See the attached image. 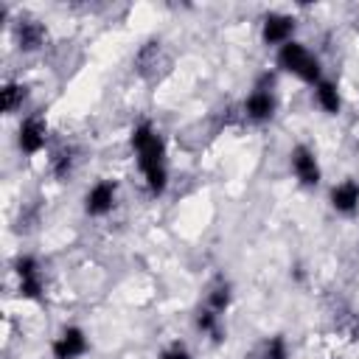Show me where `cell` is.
<instances>
[{
    "label": "cell",
    "instance_id": "cell-1",
    "mask_svg": "<svg viewBox=\"0 0 359 359\" xmlns=\"http://www.w3.org/2000/svg\"><path fill=\"white\" fill-rule=\"evenodd\" d=\"M129 146L135 151L137 168L143 174L146 191L151 196H163L168 188V165H165V140L163 135L154 129L151 121H140L135 123L132 135H129Z\"/></svg>",
    "mask_w": 359,
    "mask_h": 359
},
{
    "label": "cell",
    "instance_id": "cell-2",
    "mask_svg": "<svg viewBox=\"0 0 359 359\" xmlns=\"http://www.w3.org/2000/svg\"><path fill=\"white\" fill-rule=\"evenodd\" d=\"M278 67L286 70V73H292V76L300 79L303 84H311V87H314L317 81H323L320 56H317L309 45H303V42H297V39L286 42L283 48H278Z\"/></svg>",
    "mask_w": 359,
    "mask_h": 359
},
{
    "label": "cell",
    "instance_id": "cell-3",
    "mask_svg": "<svg viewBox=\"0 0 359 359\" xmlns=\"http://www.w3.org/2000/svg\"><path fill=\"white\" fill-rule=\"evenodd\" d=\"M241 112L250 123H269L278 112V98H275V90H272V79L264 76V81H258L250 95L244 98L241 104Z\"/></svg>",
    "mask_w": 359,
    "mask_h": 359
},
{
    "label": "cell",
    "instance_id": "cell-4",
    "mask_svg": "<svg viewBox=\"0 0 359 359\" xmlns=\"http://www.w3.org/2000/svg\"><path fill=\"white\" fill-rule=\"evenodd\" d=\"M48 140H50V129H48V121H45L39 112L25 115V118L20 121V126H17V149H20L22 154L34 157V154L45 151Z\"/></svg>",
    "mask_w": 359,
    "mask_h": 359
},
{
    "label": "cell",
    "instance_id": "cell-5",
    "mask_svg": "<svg viewBox=\"0 0 359 359\" xmlns=\"http://www.w3.org/2000/svg\"><path fill=\"white\" fill-rule=\"evenodd\" d=\"M132 67H135V73H137L140 79H146V81L160 79V73L168 67L165 45H163L160 39H146V42L137 48V53H135V59H132Z\"/></svg>",
    "mask_w": 359,
    "mask_h": 359
},
{
    "label": "cell",
    "instance_id": "cell-6",
    "mask_svg": "<svg viewBox=\"0 0 359 359\" xmlns=\"http://www.w3.org/2000/svg\"><path fill=\"white\" fill-rule=\"evenodd\" d=\"M289 168H292L294 180H297L303 188H317L320 180H323L320 160H317V154H314V149H311L309 143L292 146V151H289Z\"/></svg>",
    "mask_w": 359,
    "mask_h": 359
},
{
    "label": "cell",
    "instance_id": "cell-7",
    "mask_svg": "<svg viewBox=\"0 0 359 359\" xmlns=\"http://www.w3.org/2000/svg\"><path fill=\"white\" fill-rule=\"evenodd\" d=\"M294 17L283 14V11H269L261 17V42L266 48H283L286 42L294 39Z\"/></svg>",
    "mask_w": 359,
    "mask_h": 359
},
{
    "label": "cell",
    "instance_id": "cell-8",
    "mask_svg": "<svg viewBox=\"0 0 359 359\" xmlns=\"http://www.w3.org/2000/svg\"><path fill=\"white\" fill-rule=\"evenodd\" d=\"M14 275L20 283V294L28 300H39L45 292V275H42V264L34 255H17L14 261Z\"/></svg>",
    "mask_w": 359,
    "mask_h": 359
},
{
    "label": "cell",
    "instance_id": "cell-9",
    "mask_svg": "<svg viewBox=\"0 0 359 359\" xmlns=\"http://www.w3.org/2000/svg\"><path fill=\"white\" fill-rule=\"evenodd\" d=\"M11 34H14V42H17V48H20L22 53H34V50H39V48L48 42V28H45V22L36 20V17H31V14L17 17L14 25H11Z\"/></svg>",
    "mask_w": 359,
    "mask_h": 359
},
{
    "label": "cell",
    "instance_id": "cell-10",
    "mask_svg": "<svg viewBox=\"0 0 359 359\" xmlns=\"http://www.w3.org/2000/svg\"><path fill=\"white\" fill-rule=\"evenodd\" d=\"M87 351H90V339H87L84 328H79V325H65L50 342L53 359H81Z\"/></svg>",
    "mask_w": 359,
    "mask_h": 359
},
{
    "label": "cell",
    "instance_id": "cell-11",
    "mask_svg": "<svg viewBox=\"0 0 359 359\" xmlns=\"http://www.w3.org/2000/svg\"><path fill=\"white\" fill-rule=\"evenodd\" d=\"M118 202V182L115 180H98L87 188L84 194V213L98 219V216H107Z\"/></svg>",
    "mask_w": 359,
    "mask_h": 359
},
{
    "label": "cell",
    "instance_id": "cell-12",
    "mask_svg": "<svg viewBox=\"0 0 359 359\" xmlns=\"http://www.w3.org/2000/svg\"><path fill=\"white\" fill-rule=\"evenodd\" d=\"M328 202L339 216H353L359 210V182L353 177H345L328 191Z\"/></svg>",
    "mask_w": 359,
    "mask_h": 359
},
{
    "label": "cell",
    "instance_id": "cell-13",
    "mask_svg": "<svg viewBox=\"0 0 359 359\" xmlns=\"http://www.w3.org/2000/svg\"><path fill=\"white\" fill-rule=\"evenodd\" d=\"M79 163H81V151H79L73 143H65V146H59V149L50 154L48 168H50V174H53L59 182H67V180L76 174Z\"/></svg>",
    "mask_w": 359,
    "mask_h": 359
},
{
    "label": "cell",
    "instance_id": "cell-14",
    "mask_svg": "<svg viewBox=\"0 0 359 359\" xmlns=\"http://www.w3.org/2000/svg\"><path fill=\"white\" fill-rule=\"evenodd\" d=\"M314 101H317V107H320L325 115H339V109H342L339 87H337L331 79H323V81L314 84Z\"/></svg>",
    "mask_w": 359,
    "mask_h": 359
},
{
    "label": "cell",
    "instance_id": "cell-15",
    "mask_svg": "<svg viewBox=\"0 0 359 359\" xmlns=\"http://www.w3.org/2000/svg\"><path fill=\"white\" fill-rule=\"evenodd\" d=\"M233 303V283L227 278H216L208 289V297H205V306L213 309L216 314H224Z\"/></svg>",
    "mask_w": 359,
    "mask_h": 359
},
{
    "label": "cell",
    "instance_id": "cell-16",
    "mask_svg": "<svg viewBox=\"0 0 359 359\" xmlns=\"http://www.w3.org/2000/svg\"><path fill=\"white\" fill-rule=\"evenodd\" d=\"M194 328L202 334V337H210L213 342H222V314H216L213 309H208V306H202V309H196V314H194Z\"/></svg>",
    "mask_w": 359,
    "mask_h": 359
},
{
    "label": "cell",
    "instance_id": "cell-17",
    "mask_svg": "<svg viewBox=\"0 0 359 359\" xmlns=\"http://www.w3.org/2000/svg\"><path fill=\"white\" fill-rule=\"evenodd\" d=\"M0 98H3V112L6 115H14L25 107L28 101V87L22 81H6L3 90H0Z\"/></svg>",
    "mask_w": 359,
    "mask_h": 359
},
{
    "label": "cell",
    "instance_id": "cell-18",
    "mask_svg": "<svg viewBox=\"0 0 359 359\" xmlns=\"http://www.w3.org/2000/svg\"><path fill=\"white\" fill-rule=\"evenodd\" d=\"M258 359H289V342L283 334H272L266 337V342L261 345Z\"/></svg>",
    "mask_w": 359,
    "mask_h": 359
},
{
    "label": "cell",
    "instance_id": "cell-19",
    "mask_svg": "<svg viewBox=\"0 0 359 359\" xmlns=\"http://www.w3.org/2000/svg\"><path fill=\"white\" fill-rule=\"evenodd\" d=\"M157 359H194V356H191L188 345H182V342H171V345H165V348L160 351Z\"/></svg>",
    "mask_w": 359,
    "mask_h": 359
}]
</instances>
